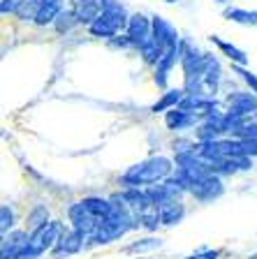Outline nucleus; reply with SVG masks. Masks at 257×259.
Returning <instances> with one entry per match:
<instances>
[{"label": "nucleus", "instance_id": "nucleus-1", "mask_svg": "<svg viewBox=\"0 0 257 259\" xmlns=\"http://www.w3.org/2000/svg\"><path fill=\"white\" fill-rule=\"evenodd\" d=\"M171 160L158 155V157H149V160H141L137 164L128 169V171L121 176L123 185L128 188H139V185H153V183H162L165 178L171 176Z\"/></svg>", "mask_w": 257, "mask_h": 259}, {"label": "nucleus", "instance_id": "nucleus-2", "mask_svg": "<svg viewBox=\"0 0 257 259\" xmlns=\"http://www.w3.org/2000/svg\"><path fill=\"white\" fill-rule=\"evenodd\" d=\"M121 194H123L125 204H128V208H130V213H132L137 225H141L144 229H149V232H156L158 225H162L160 208H158V204L153 201V197H151L146 190L128 188Z\"/></svg>", "mask_w": 257, "mask_h": 259}, {"label": "nucleus", "instance_id": "nucleus-3", "mask_svg": "<svg viewBox=\"0 0 257 259\" xmlns=\"http://www.w3.org/2000/svg\"><path fill=\"white\" fill-rule=\"evenodd\" d=\"M128 21H130V16L121 0H102V14L88 26V30L95 37L114 39L118 35V30L128 28Z\"/></svg>", "mask_w": 257, "mask_h": 259}, {"label": "nucleus", "instance_id": "nucleus-4", "mask_svg": "<svg viewBox=\"0 0 257 259\" xmlns=\"http://www.w3.org/2000/svg\"><path fill=\"white\" fill-rule=\"evenodd\" d=\"M63 225L56 220H49L44 227H40L38 232H32L30 238H28V245L21 250V254L16 259H38L42 257L44 252L56 248V243H58L60 234H63Z\"/></svg>", "mask_w": 257, "mask_h": 259}, {"label": "nucleus", "instance_id": "nucleus-5", "mask_svg": "<svg viewBox=\"0 0 257 259\" xmlns=\"http://www.w3.org/2000/svg\"><path fill=\"white\" fill-rule=\"evenodd\" d=\"M67 215H70L72 229H77V232H79L86 241H91L93 234H95L97 229H100V225H102V222L93 215L91 210L86 208L84 201H75V204L70 206V210H67Z\"/></svg>", "mask_w": 257, "mask_h": 259}, {"label": "nucleus", "instance_id": "nucleus-6", "mask_svg": "<svg viewBox=\"0 0 257 259\" xmlns=\"http://www.w3.org/2000/svg\"><path fill=\"white\" fill-rule=\"evenodd\" d=\"M188 192L193 194L195 199H199V201H213V199H218L220 194L225 192V185H223V181H220L218 174H209V176L202 178V181L190 183Z\"/></svg>", "mask_w": 257, "mask_h": 259}, {"label": "nucleus", "instance_id": "nucleus-7", "mask_svg": "<svg viewBox=\"0 0 257 259\" xmlns=\"http://www.w3.org/2000/svg\"><path fill=\"white\" fill-rule=\"evenodd\" d=\"M125 35L134 42V47L139 49L146 39L153 37V19L144 14H132L128 21V28H125Z\"/></svg>", "mask_w": 257, "mask_h": 259}, {"label": "nucleus", "instance_id": "nucleus-8", "mask_svg": "<svg viewBox=\"0 0 257 259\" xmlns=\"http://www.w3.org/2000/svg\"><path fill=\"white\" fill-rule=\"evenodd\" d=\"M176 63H181V44L174 49H167L165 54H162V58L156 63V76H153V81H156L158 88H167V81H169V74Z\"/></svg>", "mask_w": 257, "mask_h": 259}, {"label": "nucleus", "instance_id": "nucleus-9", "mask_svg": "<svg viewBox=\"0 0 257 259\" xmlns=\"http://www.w3.org/2000/svg\"><path fill=\"white\" fill-rule=\"evenodd\" d=\"M84 241L86 238L81 236L77 229H67V232L60 234L56 248L51 250V257L54 259H63V257H70V254H77L81 248H84Z\"/></svg>", "mask_w": 257, "mask_h": 259}, {"label": "nucleus", "instance_id": "nucleus-10", "mask_svg": "<svg viewBox=\"0 0 257 259\" xmlns=\"http://www.w3.org/2000/svg\"><path fill=\"white\" fill-rule=\"evenodd\" d=\"M153 37H156V42L160 44L162 49H174L181 44V37H178V30L174 26H171L167 19H162V16H153Z\"/></svg>", "mask_w": 257, "mask_h": 259}, {"label": "nucleus", "instance_id": "nucleus-11", "mask_svg": "<svg viewBox=\"0 0 257 259\" xmlns=\"http://www.w3.org/2000/svg\"><path fill=\"white\" fill-rule=\"evenodd\" d=\"M227 107L230 111L239 113V116H250V113H257V95L255 93H246V91H236L227 95Z\"/></svg>", "mask_w": 257, "mask_h": 259}, {"label": "nucleus", "instance_id": "nucleus-12", "mask_svg": "<svg viewBox=\"0 0 257 259\" xmlns=\"http://www.w3.org/2000/svg\"><path fill=\"white\" fill-rule=\"evenodd\" d=\"M28 238H30V234H26V232L3 234V243H0V254H3V259H16L19 257L21 250L28 245Z\"/></svg>", "mask_w": 257, "mask_h": 259}, {"label": "nucleus", "instance_id": "nucleus-13", "mask_svg": "<svg viewBox=\"0 0 257 259\" xmlns=\"http://www.w3.org/2000/svg\"><path fill=\"white\" fill-rule=\"evenodd\" d=\"M72 12L79 19V23L91 26L102 14V0H72Z\"/></svg>", "mask_w": 257, "mask_h": 259}, {"label": "nucleus", "instance_id": "nucleus-14", "mask_svg": "<svg viewBox=\"0 0 257 259\" xmlns=\"http://www.w3.org/2000/svg\"><path fill=\"white\" fill-rule=\"evenodd\" d=\"M195 123H197V116L190 111H183L181 107L171 109V111L165 113V125L169 130H174V132H181V130H188V127H195Z\"/></svg>", "mask_w": 257, "mask_h": 259}, {"label": "nucleus", "instance_id": "nucleus-15", "mask_svg": "<svg viewBox=\"0 0 257 259\" xmlns=\"http://www.w3.org/2000/svg\"><path fill=\"white\" fill-rule=\"evenodd\" d=\"M225 153L239 157H257V141L255 139H225Z\"/></svg>", "mask_w": 257, "mask_h": 259}, {"label": "nucleus", "instance_id": "nucleus-16", "mask_svg": "<svg viewBox=\"0 0 257 259\" xmlns=\"http://www.w3.org/2000/svg\"><path fill=\"white\" fill-rule=\"evenodd\" d=\"M183 97H186V88H174V91H165L160 100H158V102L151 107V111H153V113H167V111H171V109H176L178 104H181Z\"/></svg>", "mask_w": 257, "mask_h": 259}, {"label": "nucleus", "instance_id": "nucleus-17", "mask_svg": "<svg viewBox=\"0 0 257 259\" xmlns=\"http://www.w3.org/2000/svg\"><path fill=\"white\" fill-rule=\"evenodd\" d=\"M211 42H213L215 47H218L220 51H223V54H225L234 65H239V67H246V65H248V54L243 51V49L234 47V44L225 42V39H220L218 35H211Z\"/></svg>", "mask_w": 257, "mask_h": 259}, {"label": "nucleus", "instance_id": "nucleus-18", "mask_svg": "<svg viewBox=\"0 0 257 259\" xmlns=\"http://www.w3.org/2000/svg\"><path fill=\"white\" fill-rule=\"evenodd\" d=\"M63 3L65 0H44L42 7H40V14L35 19L38 26H47V23H54L58 19V14L63 12Z\"/></svg>", "mask_w": 257, "mask_h": 259}, {"label": "nucleus", "instance_id": "nucleus-19", "mask_svg": "<svg viewBox=\"0 0 257 259\" xmlns=\"http://www.w3.org/2000/svg\"><path fill=\"white\" fill-rule=\"evenodd\" d=\"M225 19L241 26H257V12H248L241 7H227L225 10Z\"/></svg>", "mask_w": 257, "mask_h": 259}, {"label": "nucleus", "instance_id": "nucleus-20", "mask_svg": "<svg viewBox=\"0 0 257 259\" xmlns=\"http://www.w3.org/2000/svg\"><path fill=\"white\" fill-rule=\"evenodd\" d=\"M139 54H141V58H144L146 63H158V60L162 58V54H165V49L156 42V37H151L139 47Z\"/></svg>", "mask_w": 257, "mask_h": 259}, {"label": "nucleus", "instance_id": "nucleus-21", "mask_svg": "<svg viewBox=\"0 0 257 259\" xmlns=\"http://www.w3.org/2000/svg\"><path fill=\"white\" fill-rule=\"evenodd\" d=\"M44 0H23V5L19 7L16 16L21 19V21H35L40 14V7H42Z\"/></svg>", "mask_w": 257, "mask_h": 259}, {"label": "nucleus", "instance_id": "nucleus-22", "mask_svg": "<svg viewBox=\"0 0 257 259\" xmlns=\"http://www.w3.org/2000/svg\"><path fill=\"white\" fill-rule=\"evenodd\" d=\"M47 222H49L47 206H38V208H35L30 215H28V229H30V234H32V232H38L40 227L47 225Z\"/></svg>", "mask_w": 257, "mask_h": 259}, {"label": "nucleus", "instance_id": "nucleus-23", "mask_svg": "<svg viewBox=\"0 0 257 259\" xmlns=\"http://www.w3.org/2000/svg\"><path fill=\"white\" fill-rule=\"evenodd\" d=\"M232 137H234V139H255L257 141V120L246 118L234 132H232Z\"/></svg>", "mask_w": 257, "mask_h": 259}, {"label": "nucleus", "instance_id": "nucleus-24", "mask_svg": "<svg viewBox=\"0 0 257 259\" xmlns=\"http://www.w3.org/2000/svg\"><path fill=\"white\" fill-rule=\"evenodd\" d=\"M54 23H56V30H58V32H67L72 26H77V23H79V19L75 16V12H72V10H63Z\"/></svg>", "mask_w": 257, "mask_h": 259}, {"label": "nucleus", "instance_id": "nucleus-25", "mask_svg": "<svg viewBox=\"0 0 257 259\" xmlns=\"http://www.w3.org/2000/svg\"><path fill=\"white\" fill-rule=\"evenodd\" d=\"M14 220H16L14 208H12L10 204H3V206H0V232H3V234H10V229L14 227Z\"/></svg>", "mask_w": 257, "mask_h": 259}, {"label": "nucleus", "instance_id": "nucleus-26", "mask_svg": "<svg viewBox=\"0 0 257 259\" xmlns=\"http://www.w3.org/2000/svg\"><path fill=\"white\" fill-rule=\"evenodd\" d=\"M195 137H197V141H215L223 137V132L218 127H213L211 123H202L197 127V132H195Z\"/></svg>", "mask_w": 257, "mask_h": 259}, {"label": "nucleus", "instance_id": "nucleus-27", "mask_svg": "<svg viewBox=\"0 0 257 259\" xmlns=\"http://www.w3.org/2000/svg\"><path fill=\"white\" fill-rule=\"evenodd\" d=\"M162 241L160 238H144V241H137L132 245H128V252H144V250H156L160 248Z\"/></svg>", "mask_w": 257, "mask_h": 259}, {"label": "nucleus", "instance_id": "nucleus-28", "mask_svg": "<svg viewBox=\"0 0 257 259\" xmlns=\"http://www.w3.org/2000/svg\"><path fill=\"white\" fill-rule=\"evenodd\" d=\"M234 70H236V74H241V79L248 83V88L257 95V74H252V72L246 70V67H239V65H234Z\"/></svg>", "mask_w": 257, "mask_h": 259}, {"label": "nucleus", "instance_id": "nucleus-29", "mask_svg": "<svg viewBox=\"0 0 257 259\" xmlns=\"http://www.w3.org/2000/svg\"><path fill=\"white\" fill-rule=\"evenodd\" d=\"M21 5H23V0H3L0 3V12L3 14H16Z\"/></svg>", "mask_w": 257, "mask_h": 259}, {"label": "nucleus", "instance_id": "nucleus-30", "mask_svg": "<svg viewBox=\"0 0 257 259\" xmlns=\"http://www.w3.org/2000/svg\"><path fill=\"white\" fill-rule=\"evenodd\" d=\"M186 259H218V250H199V252L190 254Z\"/></svg>", "mask_w": 257, "mask_h": 259}, {"label": "nucleus", "instance_id": "nucleus-31", "mask_svg": "<svg viewBox=\"0 0 257 259\" xmlns=\"http://www.w3.org/2000/svg\"><path fill=\"white\" fill-rule=\"evenodd\" d=\"M215 3H230V0H215Z\"/></svg>", "mask_w": 257, "mask_h": 259}, {"label": "nucleus", "instance_id": "nucleus-32", "mask_svg": "<svg viewBox=\"0 0 257 259\" xmlns=\"http://www.w3.org/2000/svg\"><path fill=\"white\" fill-rule=\"evenodd\" d=\"M165 3H176V0H165Z\"/></svg>", "mask_w": 257, "mask_h": 259}, {"label": "nucleus", "instance_id": "nucleus-33", "mask_svg": "<svg viewBox=\"0 0 257 259\" xmlns=\"http://www.w3.org/2000/svg\"><path fill=\"white\" fill-rule=\"evenodd\" d=\"M250 259H257V252H255V254H252V257H250Z\"/></svg>", "mask_w": 257, "mask_h": 259}, {"label": "nucleus", "instance_id": "nucleus-34", "mask_svg": "<svg viewBox=\"0 0 257 259\" xmlns=\"http://www.w3.org/2000/svg\"><path fill=\"white\" fill-rule=\"evenodd\" d=\"M255 116H257V113H255Z\"/></svg>", "mask_w": 257, "mask_h": 259}]
</instances>
